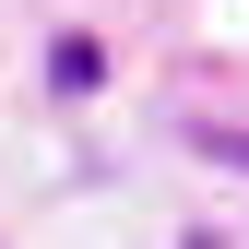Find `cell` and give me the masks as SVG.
<instances>
[{"mask_svg":"<svg viewBox=\"0 0 249 249\" xmlns=\"http://www.w3.org/2000/svg\"><path fill=\"white\" fill-rule=\"evenodd\" d=\"M190 154H213V166H237V178H249V131H237V119H202Z\"/></svg>","mask_w":249,"mask_h":249,"instance_id":"2","label":"cell"},{"mask_svg":"<svg viewBox=\"0 0 249 249\" xmlns=\"http://www.w3.org/2000/svg\"><path fill=\"white\" fill-rule=\"evenodd\" d=\"M48 83H59V95H95V83H107V48L95 36H59L48 48Z\"/></svg>","mask_w":249,"mask_h":249,"instance_id":"1","label":"cell"}]
</instances>
